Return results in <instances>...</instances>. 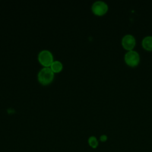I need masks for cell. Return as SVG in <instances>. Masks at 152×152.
<instances>
[{
  "instance_id": "1",
  "label": "cell",
  "mask_w": 152,
  "mask_h": 152,
  "mask_svg": "<svg viewBox=\"0 0 152 152\" xmlns=\"http://www.w3.org/2000/svg\"><path fill=\"white\" fill-rule=\"evenodd\" d=\"M54 78V72L50 67L42 68L37 74L39 82L42 85H48L51 83Z\"/></svg>"
},
{
  "instance_id": "2",
  "label": "cell",
  "mask_w": 152,
  "mask_h": 152,
  "mask_svg": "<svg viewBox=\"0 0 152 152\" xmlns=\"http://www.w3.org/2000/svg\"><path fill=\"white\" fill-rule=\"evenodd\" d=\"M124 60L125 63L132 67L137 66L140 61V56L138 52L134 49L126 52L124 55Z\"/></svg>"
},
{
  "instance_id": "3",
  "label": "cell",
  "mask_w": 152,
  "mask_h": 152,
  "mask_svg": "<svg viewBox=\"0 0 152 152\" xmlns=\"http://www.w3.org/2000/svg\"><path fill=\"white\" fill-rule=\"evenodd\" d=\"M37 58L40 64L44 66V67H50L54 61L52 52L47 49H44L39 52Z\"/></svg>"
},
{
  "instance_id": "4",
  "label": "cell",
  "mask_w": 152,
  "mask_h": 152,
  "mask_svg": "<svg viewBox=\"0 0 152 152\" xmlns=\"http://www.w3.org/2000/svg\"><path fill=\"white\" fill-rule=\"evenodd\" d=\"M109 8L107 3L102 0L94 1L91 5V11L96 15L101 16L106 13Z\"/></svg>"
},
{
  "instance_id": "5",
  "label": "cell",
  "mask_w": 152,
  "mask_h": 152,
  "mask_svg": "<svg viewBox=\"0 0 152 152\" xmlns=\"http://www.w3.org/2000/svg\"><path fill=\"white\" fill-rule=\"evenodd\" d=\"M121 43L124 49L128 50H132L135 46L136 40L132 34H126L122 38Z\"/></svg>"
},
{
  "instance_id": "6",
  "label": "cell",
  "mask_w": 152,
  "mask_h": 152,
  "mask_svg": "<svg viewBox=\"0 0 152 152\" xmlns=\"http://www.w3.org/2000/svg\"><path fill=\"white\" fill-rule=\"evenodd\" d=\"M141 44L144 49L147 50H152V36H145L142 40Z\"/></svg>"
},
{
  "instance_id": "7",
  "label": "cell",
  "mask_w": 152,
  "mask_h": 152,
  "mask_svg": "<svg viewBox=\"0 0 152 152\" xmlns=\"http://www.w3.org/2000/svg\"><path fill=\"white\" fill-rule=\"evenodd\" d=\"M50 68L54 73H56L60 72L62 69L63 65L61 61L56 60L53 61V62L50 66Z\"/></svg>"
},
{
  "instance_id": "8",
  "label": "cell",
  "mask_w": 152,
  "mask_h": 152,
  "mask_svg": "<svg viewBox=\"0 0 152 152\" xmlns=\"http://www.w3.org/2000/svg\"><path fill=\"white\" fill-rule=\"evenodd\" d=\"M88 144L90 145V146H91L93 148H96L98 145V141H97V138L94 136H91V137H89V138L88 140Z\"/></svg>"
},
{
  "instance_id": "9",
  "label": "cell",
  "mask_w": 152,
  "mask_h": 152,
  "mask_svg": "<svg viewBox=\"0 0 152 152\" xmlns=\"http://www.w3.org/2000/svg\"><path fill=\"white\" fill-rule=\"evenodd\" d=\"M101 141H105L107 140V136L106 135H102L100 137Z\"/></svg>"
}]
</instances>
